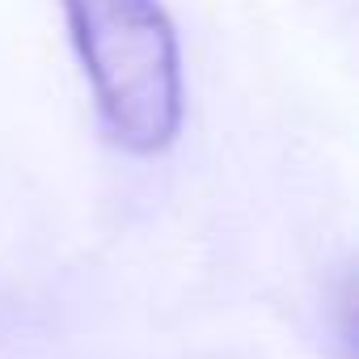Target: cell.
Instances as JSON below:
<instances>
[{
  "label": "cell",
  "mask_w": 359,
  "mask_h": 359,
  "mask_svg": "<svg viewBox=\"0 0 359 359\" xmlns=\"http://www.w3.org/2000/svg\"><path fill=\"white\" fill-rule=\"evenodd\" d=\"M72 51L106 135L135 152H165L187 114L182 47L161 0H60Z\"/></svg>",
  "instance_id": "1"
}]
</instances>
